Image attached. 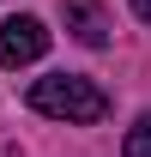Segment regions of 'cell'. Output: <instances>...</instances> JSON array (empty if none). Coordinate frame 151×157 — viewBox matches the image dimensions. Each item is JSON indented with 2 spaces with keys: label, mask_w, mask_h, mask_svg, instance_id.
Returning a JSON list of instances; mask_svg holds the SVG:
<instances>
[{
  "label": "cell",
  "mask_w": 151,
  "mask_h": 157,
  "mask_svg": "<svg viewBox=\"0 0 151 157\" xmlns=\"http://www.w3.org/2000/svg\"><path fill=\"white\" fill-rule=\"evenodd\" d=\"M121 151H127V157H151V115H139L127 127V145H121Z\"/></svg>",
  "instance_id": "cell-4"
},
{
  "label": "cell",
  "mask_w": 151,
  "mask_h": 157,
  "mask_svg": "<svg viewBox=\"0 0 151 157\" xmlns=\"http://www.w3.org/2000/svg\"><path fill=\"white\" fill-rule=\"evenodd\" d=\"M67 30H73L85 48H103V42H109V18H103L97 0H67Z\"/></svg>",
  "instance_id": "cell-3"
},
{
  "label": "cell",
  "mask_w": 151,
  "mask_h": 157,
  "mask_svg": "<svg viewBox=\"0 0 151 157\" xmlns=\"http://www.w3.org/2000/svg\"><path fill=\"white\" fill-rule=\"evenodd\" d=\"M30 109H37V115H55V121L91 127V121L109 115V97L97 91L91 78H79V73H48V78L30 85Z\"/></svg>",
  "instance_id": "cell-1"
},
{
  "label": "cell",
  "mask_w": 151,
  "mask_h": 157,
  "mask_svg": "<svg viewBox=\"0 0 151 157\" xmlns=\"http://www.w3.org/2000/svg\"><path fill=\"white\" fill-rule=\"evenodd\" d=\"M133 12H139V18H145V24H151V0H133Z\"/></svg>",
  "instance_id": "cell-5"
},
{
  "label": "cell",
  "mask_w": 151,
  "mask_h": 157,
  "mask_svg": "<svg viewBox=\"0 0 151 157\" xmlns=\"http://www.w3.org/2000/svg\"><path fill=\"white\" fill-rule=\"evenodd\" d=\"M48 55V24L42 18H6L0 24V67H30Z\"/></svg>",
  "instance_id": "cell-2"
}]
</instances>
